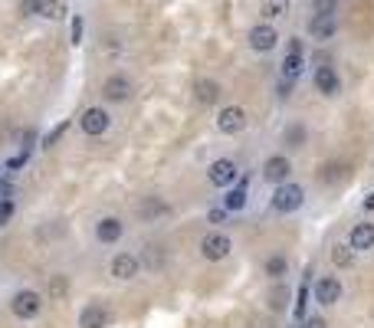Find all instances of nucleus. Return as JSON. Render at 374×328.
<instances>
[{
  "label": "nucleus",
  "mask_w": 374,
  "mask_h": 328,
  "mask_svg": "<svg viewBox=\"0 0 374 328\" xmlns=\"http://www.w3.org/2000/svg\"><path fill=\"white\" fill-rule=\"evenodd\" d=\"M302 201H305V190L299 184H279L273 194V210L279 214H292V210H299Z\"/></svg>",
  "instance_id": "f257e3e1"
},
{
  "label": "nucleus",
  "mask_w": 374,
  "mask_h": 328,
  "mask_svg": "<svg viewBox=\"0 0 374 328\" xmlns=\"http://www.w3.org/2000/svg\"><path fill=\"white\" fill-rule=\"evenodd\" d=\"M10 309H13V316H17V318L30 322V318L39 316V309H43V299H39V292H33V289H20L17 295H13Z\"/></svg>",
  "instance_id": "f03ea898"
},
{
  "label": "nucleus",
  "mask_w": 374,
  "mask_h": 328,
  "mask_svg": "<svg viewBox=\"0 0 374 328\" xmlns=\"http://www.w3.org/2000/svg\"><path fill=\"white\" fill-rule=\"evenodd\" d=\"M200 253H204V259L220 263V259H226V256H230V240H226L220 230H213V233H207V237L200 240Z\"/></svg>",
  "instance_id": "7ed1b4c3"
},
{
  "label": "nucleus",
  "mask_w": 374,
  "mask_h": 328,
  "mask_svg": "<svg viewBox=\"0 0 374 328\" xmlns=\"http://www.w3.org/2000/svg\"><path fill=\"white\" fill-rule=\"evenodd\" d=\"M24 13H37V17H46V20H66L69 17L62 0H24Z\"/></svg>",
  "instance_id": "20e7f679"
},
{
  "label": "nucleus",
  "mask_w": 374,
  "mask_h": 328,
  "mask_svg": "<svg viewBox=\"0 0 374 328\" xmlns=\"http://www.w3.org/2000/svg\"><path fill=\"white\" fill-rule=\"evenodd\" d=\"M207 177H211V184H217V188H230V184H237V164L230 161V158H217V161L211 164V171H207Z\"/></svg>",
  "instance_id": "39448f33"
},
{
  "label": "nucleus",
  "mask_w": 374,
  "mask_h": 328,
  "mask_svg": "<svg viewBox=\"0 0 374 328\" xmlns=\"http://www.w3.org/2000/svg\"><path fill=\"white\" fill-rule=\"evenodd\" d=\"M276 43H279V33H276L273 24H256L249 30V46L256 53H269L276 50Z\"/></svg>",
  "instance_id": "423d86ee"
},
{
  "label": "nucleus",
  "mask_w": 374,
  "mask_h": 328,
  "mask_svg": "<svg viewBox=\"0 0 374 328\" xmlns=\"http://www.w3.org/2000/svg\"><path fill=\"white\" fill-rule=\"evenodd\" d=\"M302 69H305V56H302V43H299V39H292V43H289L286 60H283V79H289V82H296V79L302 76Z\"/></svg>",
  "instance_id": "0eeeda50"
},
{
  "label": "nucleus",
  "mask_w": 374,
  "mask_h": 328,
  "mask_svg": "<svg viewBox=\"0 0 374 328\" xmlns=\"http://www.w3.org/2000/svg\"><path fill=\"white\" fill-rule=\"evenodd\" d=\"M217 128L224 131V135H240L243 128H247V112L240 109V105H226L220 118H217Z\"/></svg>",
  "instance_id": "6e6552de"
},
{
  "label": "nucleus",
  "mask_w": 374,
  "mask_h": 328,
  "mask_svg": "<svg viewBox=\"0 0 374 328\" xmlns=\"http://www.w3.org/2000/svg\"><path fill=\"white\" fill-rule=\"evenodd\" d=\"M312 295H315L319 305H335L338 299H341V282H338L335 276H322L312 286Z\"/></svg>",
  "instance_id": "1a4fd4ad"
},
{
  "label": "nucleus",
  "mask_w": 374,
  "mask_h": 328,
  "mask_svg": "<svg viewBox=\"0 0 374 328\" xmlns=\"http://www.w3.org/2000/svg\"><path fill=\"white\" fill-rule=\"evenodd\" d=\"M292 174V164H289V158H283V154H273L269 161L262 164V177L269 181V184H286V177Z\"/></svg>",
  "instance_id": "9d476101"
},
{
  "label": "nucleus",
  "mask_w": 374,
  "mask_h": 328,
  "mask_svg": "<svg viewBox=\"0 0 374 328\" xmlns=\"http://www.w3.org/2000/svg\"><path fill=\"white\" fill-rule=\"evenodd\" d=\"M109 122H112V118H109V112H105V109H99V105L86 109V112H82V118H79V125H82V131H86V135H102V131L109 128Z\"/></svg>",
  "instance_id": "9b49d317"
},
{
  "label": "nucleus",
  "mask_w": 374,
  "mask_h": 328,
  "mask_svg": "<svg viewBox=\"0 0 374 328\" xmlns=\"http://www.w3.org/2000/svg\"><path fill=\"white\" fill-rule=\"evenodd\" d=\"M348 246L355 253H364V250H374V224L362 220V224H355L348 233Z\"/></svg>",
  "instance_id": "f8f14e48"
},
{
  "label": "nucleus",
  "mask_w": 374,
  "mask_h": 328,
  "mask_svg": "<svg viewBox=\"0 0 374 328\" xmlns=\"http://www.w3.org/2000/svg\"><path fill=\"white\" fill-rule=\"evenodd\" d=\"M335 30H338L335 13H315V17L309 20V33H312V39H319V43L332 39L335 37Z\"/></svg>",
  "instance_id": "ddd939ff"
},
{
  "label": "nucleus",
  "mask_w": 374,
  "mask_h": 328,
  "mask_svg": "<svg viewBox=\"0 0 374 328\" xmlns=\"http://www.w3.org/2000/svg\"><path fill=\"white\" fill-rule=\"evenodd\" d=\"M109 309L102 302H92V305H86L82 312H79V328H105L109 325Z\"/></svg>",
  "instance_id": "4468645a"
},
{
  "label": "nucleus",
  "mask_w": 374,
  "mask_h": 328,
  "mask_svg": "<svg viewBox=\"0 0 374 328\" xmlns=\"http://www.w3.org/2000/svg\"><path fill=\"white\" fill-rule=\"evenodd\" d=\"M96 237H99V243H118L125 237V224L118 217H102L96 224Z\"/></svg>",
  "instance_id": "2eb2a0df"
},
{
  "label": "nucleus",
  "mask_w": 374,
  "mask_h": 328,
  "mask_svg": "<svg viewBox=\"0 0 374 328\" xmlns=\"http://www.w3.org/2000/svg\"><path fill=\"white\" fill-rule=\"evenodd\" d=\"M138 266H141L138 256H132V253H118V256L112 259V266H109V273H112L115 279H135Z\"/></svg>",
  "instance_id": "dca6fc26"
},
{
  "label": "nucleus",
  "mask_w": 374,
  "mask_h": 328,
  "mask_svg": "<svg viewBox=\"0 0 374 328\" xmlns=\"http://www.w3.org/2000/svg\"><path fill=\"white\" fill-rule=\"evenodd\" d=\"M102 95L109 102H128L132 99V82L125 76H109L105 79V86H102Z\"/></svg>",
  "instance_id": "f3484780"
},
{
  "label": "nucleus",
  "mask_w": 374,
  "mask_h": 328,
  "mask_svg": "<svg viewBox=\"0 0 374 328\" xmlns=\"http://www.w3.org/2000/svg\"><path fill=\"white\" fill-rule=\"evenodd\" d=\"M315 89L322 92V95H338L341 92V79L332 66H319L315 69Z\"/></svg>",
  "instance_id": "a211bd4d"
},
{
  "label": "nucleus",
  "mask_w": 374,
  "mask_h": 328,
  "mask_svg": "<svg viewBox=\"0 0 374 328\" xmlns=\"http://www.w3.org/2000/svg\"><path fill=\"white\" fill-rule=\"evenodd\" d=\"M220 92H224V89H220L217 79H197V82H194V99H197L200 105H213V102L220 99Z\"/></svg>",
  "instance_id": "6ab92c4d"
},
{
  "label": "nucleus",
  "mask_w": 374,
  "mask_h": 328,
  "mask_svg": "<svg viewBox=\"0 0 374 328\" xmlns=\"http://www.w3.org/2000/svg\"><path fill=\"white\" fill-rule=\"evenodd\" d=\"M138 214H141V220H145V224H151V220H158V217L171 214V203L161 201V197H145V201H141V207H138Z\"/></svg>",
  "instance_id": "aec40b11"
},
{
  "label": "nucleus",
  "mask_w": 374,
  "mask_h": 328,
  "mask_svg": "<svg viewBox=\"0 0 374 328\" xmlns=\"http://www.w3.org/2000/svg\"><path fill=\"white\" fill-rule=\"evenodd\" d=\"M247 188H249L247 177H237V188L226 190V197H224V210H226V214H230V210H243V207H247Z\"/></svg>",
  "instance_id": "412c9836"
},
{
  "label": "nucleus",
  "mask_w": 374,
  "mask_h": 328,
  "mask_svg": "<svg viewBox=\"0 0 374 328\" xmlns=\"http://www.w3.org/2000/svg\"><path fill=\"white\" fill-rule=\"evenodd\" d=\"M260 13L266 20H276V17H286L289 13V0H262Z\"/></svg>",
  "instance_id": "4be33fe9"
},
{
  "label": "nucleus",
  "mask_w": 374,
  "mask_h": 328,
  "mask_svg": "<svg viewBox=\"0 0 374 328\" xmlns=\"http://www.w3.org/2000/svg\"><path fill=\"white\" fill-rule=\"evenodd\" d=\"M332 259H335V266H355V250H351L348 243H338V246H332Z\"/></svg>",
  "instance_id": "5701e85b"
},
{
  "label": "nucleus",
  "mask_w": 374,
  "mask_h": 328,
  "mask_svg": "<svg viewBox=\"0 0 374 328\" xmlns=\"http://www.w3.org/2000/svg\"><path fill=\"white\" fill-rule=\"evenodd\" d=\"M286 269H289L286 256H269V259H266V276L269 279H283L286 276Z\"/></svg>",
  "instance_id": "b1692460"
},
{
  "label": "nucleus",
  "mask_w": 374,
  "mask_h": 328,
  "mask_svg": "<svg viewBox=\"0 0 374 328\" xmlns=\"http://www.w3.org/2000/svg\"><path fill=\"white\" fill-rule=\"evenodd\" d=\"M289 145V148H302V141H305V128L302 125H292L286 128V138H283Z\"/></svg>",
  "instance_id": "393cba45"
},
{
  "label": "nucleus",
  "mask_w": 374,
  "mask_h": 328,
  "mask_svg": "<svg viewBox=\"0 0 374 328\" xmlns=\"http://www.w3.org/2000/svg\"><path fill=\"white\" fill-rule=\"evenodd\" d=\"M66 128H69V122H60V125H56V128L50 131V135L43 138V148H53V145H56V141H60L62 135H66Z\"/></svg>",
  "instance_id": "a878e982"
},
{
  "label": "nucleus",
  "mask_w": 374,
  "mask_h": 328,
  "mask_svg": "<svg viewBox=\"0 0 374 328\" xmlns=\"http://www.w3.org/2000/svg\"><path fill=\"white\" fill-rule=\"evenodd\" d=\"M13 220V201L10 197H0V227H7Z\"/></svg>",
  "instance_id": "bb28decb"
},
{
  "label": "nucleus",
  "mask_w": 374,
  "mask_h": 328,
  "mask_svg": "<svg viewBox=\"0 0 374 328\" xmlns=\"http://www.w3.org/2000/svg\"><path fill=\"white\" fill-rule=\"evenodd\" d=\"M82 30H86V24H82V17H73V43H75V46L82 43Z\"/></svg>",
  "instance_id": "cd10ccee"
},
{
  "label": "nucleus",
  "mask_w": 374,
  "mask_h": 328,
  "mask_svg": "<svg viewBox=\"0 0 374 328\" xmlns=\"http://www.w3.org/2000/svg\"><path fill=\"white\" fill-rule=\"evenodd\" d=\"M305 299H309V289L302 286L299 295H296V318H302V312H305Z\"/></svg>",
  "instance_id": "c85d7f7f"
},
{
  "label": "nucleus",
  "mask_w": 374,
  "mask_h": 328,
  "mask_svg": "<svg viewBox=\"0 0 374 328\" xmlns=\"http://www.w3.org/2000/svg\"><path fill=\"white\" fill-rule=\"evenodd\" d=\"M207 220H211V224H226V210L224 207H213L211 214H207Z\"/></svg>",
  "instance_id": "c756f323"
},
{
  "label": "nucleus",
  "mask_w": 374,
  "mask_h": 328,
  "mask_svg": "<svg viewBox=\"0 0 374 328\" xmlns=\"http://www.w3.org/2000/svg\"><path fill=\"white\" fill-rule=\"evenodd\" d=\"M335 0H315V13H332Z\"/></svg>",
  "instance_id": "7c9ffc66"
},
{
  "label": "nucleus",
  "mask_w": 374,
  "mask_h": 328,
  "mask_svg": "<svg viewBox=\"0 0 374 328\" xmlns=\"http://www.w3.org/2000/svg\"><path fill=\"white\" fill-rule=\"evenodd\" d=\"M302 328H325V318L322 316H312V318H305V322H302Z\"/></svg>",
  "instance_id": "2f4dec72"
},
{
  "label": "nucleus",
  "mask_w": 374,
  "mask_h": 328,
  "mask_svg": "<svg viewBox=\"0 0 374 328\" xmlns=\"http://www.w3.org/2000/svg\"><path fill=\"white\" fill-rule=\"evenodd\" d=\"M24 161H26V152L17 154V158H10V161H7V171H17V167H24Z\"/></svg>",
  "instance_id": "473e14b6"
},
{
  "label": "nucleus",
  "mask_w": 374,
  "mask_h": 328,
  "mask_svg": "<svg viewBox=\"0 0 374 328\" xmlns=\"http://www.w3.org/2000/svg\"><path fill=\"white\" fill-rule=\"evenodd\" d=\"M289 95H292V82L283 79V82H279V99H289Z\"/></svg>",
  "instance_id": "72a5a7b5"
},
{
  "label": "nucleus",
  "mask_w": 374,
  "mask_h": 328,
  "mask_svg": "<svg viewBox=\"0 0 374 328\" xmlns=\"http://www.w3.org/2000/svg\"><path fill=\"white\" fill-rule=\"evenodd\" d=\"M62 289H69V282H62V276H56V279H53V292H56V295H60Z\"/></svg>",
  "instance_id": "f704fd0d"
},
{
  "label": "nucleus",
  "mask_w": 374,
  "mask_h": 328,
  "mask_svg": "<svg viewBox=\"0 0 374 328\" xmlns=\"http://www.w3.org/2000/svg\"><path fill=\"white\" fill-rule=\"evenodd\" d=\"M10 181H0V197H10Z\"/></svg>",
  "instance_id": "c9c22d12"
},
{
  "label": "nucleus",
  "mask_w": 374,
  "mask_h": 328,
  "mask_svg": "<svg viewBox=\"0 0 374 328\" xmlns=\"http://www.w3.org/2000/svg\"><path fill=\"white\" fill-rule=\"evenodd\" d=\"M364 210H374V194H368V197H364Z\"/></svg>",
  "instance_id": "e433bc0d"
}]
</instances>
